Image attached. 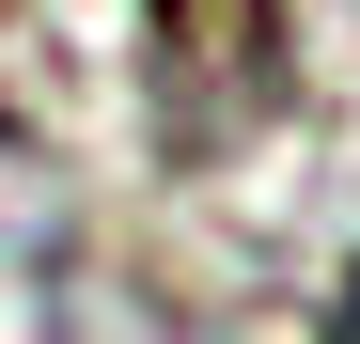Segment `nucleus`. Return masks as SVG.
<instances>
[{
	"instance_id": "f257e3e1",
	"label": "nucleus",
	"mask_w": 360,
	"mask_h": 344,
	"mask_svg": "<svg viewBox=\"0 0 360 344\" xmlns=\"http://www.w3.org/2000/svg\"><path fill=\"white\" fill-rule=\"evenodd\" d=\"M63 344H204L188 313H63Z\"/></svg>"
}]
</instances>
